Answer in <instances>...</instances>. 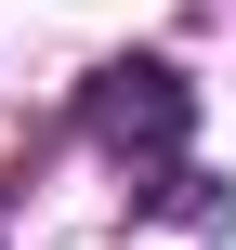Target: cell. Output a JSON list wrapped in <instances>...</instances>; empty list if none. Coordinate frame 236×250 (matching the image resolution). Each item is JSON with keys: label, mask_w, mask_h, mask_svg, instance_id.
Returning <instances> with one entry per match:
<instances>
[{"label": "cell", "mask_w": 236, "mask_h": 250, "mask_svg": "<svg viewBox=\"0 0 236 250\" xmlns=\"http://www.w3.org/2000/svg\"><path fill=\"white\" fill-rule=\"evenodd\" d=\"M79 119H92L105 145H131V158H171V145H184V119H197V92H184L158 53H131V66H105V79L79 92Z\"/></svg>", "instance_id": "1"}]
</instances>
